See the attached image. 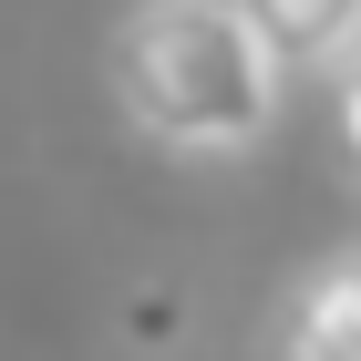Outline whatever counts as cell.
<instances>
[{
  "label": "cell",
  "mask_w": 361,
  "mask_h": 361,
  "mask_svg": "<svg viewBox=\"0 0 361 361\" xmlns=\"http://www.w3.org/2000/svg\"><path fill=\"white\" fill-rule=\"evenodd\" d=\"M279 52L238 0H135L114 31V104L166 155H248L279 114Z\"/></svg>",
  "instance_id": "obj_1"
},
{
  "label": "cell",
  "mask_w": 361,
  "mask_h": 361,
  "mask_svg": "<svg viewBox=\"0 0 361 361\" xmlns=\"http://www.w3.org/2000/svg\"><path fill=\"white\" fill-rule=\"evenodd\" d=\"M258 361H361V248L320 258V269L279 300Z\"/></svg>",
  "instance_id": "obj_2"
},
{
  "label": "cell",
  "mask_w": 361,
  "mask_h": 361,
  "mask_svg": "<svg viewBox=\"0 0 361 361\" xmlns=\"http://www.w3.org/2000/svg\"><path fill=\"white\" fill-rule=\"evenodd\" d=\"M238 11L279 52V73H331L341 52H361V0H238Z\"/></svg>",
  "instance_id": "obj_3"
},
{
  "label": "cell",
  "mask_w": 361,
  "mask_h": 361,
  "mask_svg": "<svg viewBox=\"0 0 361 361\" xmlns=\"http://www.w3.org/2000/svg\"><path fill=\"white\" fill-rule=\"evenodd\" d=\"M331 155H341V176L361 186V52L331 62Z\"/></svg>",
  "instance_id": "obj_4"
}]
</instances>
